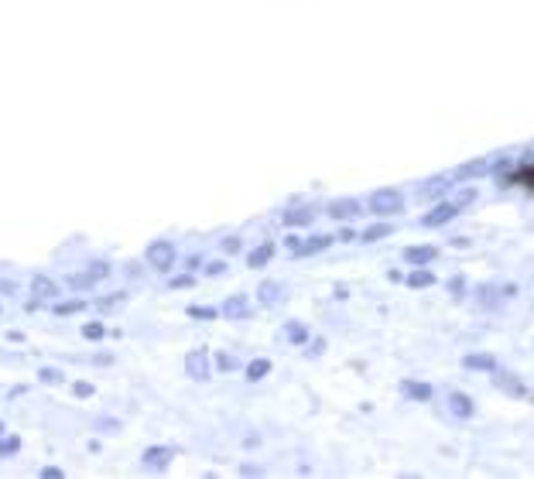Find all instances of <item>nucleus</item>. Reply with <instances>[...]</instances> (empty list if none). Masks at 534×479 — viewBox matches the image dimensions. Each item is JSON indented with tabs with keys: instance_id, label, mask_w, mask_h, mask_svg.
Listing matches in <instances>:
<instances>
[{
	"instance_id": "f257e3e1",
	"label": "nucleus",
	"mask_w": 534,
	"mask_h": 479,
	"mask_svg": "<svg viewBox=\"0 0 534 479\" xmlns=\"http://www.w3.org/2000/svg\"><path fill=\"white\" fill-rule=\"evenodd\" d=\"M144 261H148V267H155V270H161V274H168V270L175 267V261H178V254H175V247H171L168 240H155V243H148Z\"/></svg>"
},
{
	"instance_id": "f03ea898",
	"label": "nucleus",
	"mask_w": 534,
	"mask_h": 479,
	"mask_svg": "<svg viewBox=\"0 0 534 479\" xmlns=\"http://www.w3.org/2000/svg\"><path fill=\"white\" fill-rule=\"evenodd\" d=\"M404 209V199H400L398 188H377L370 195V213L374 216H394Z\"/></svg>"
},
{
	"instance_id": "7ed1b4c3",
	"label": "nucleus",
	"mask_w": 534,
	"mask_h": 479,
	"mask_svg": "<svg viewBox=\"0 0 534 479\" xmlns=\"http://www.w3.org/2000/svg\"><path fill=\"white\" fill-rule=\"evenodd\" d=\"M185 373L192 380H209V353L206 349H192L185 356Z\"/></svg>"
},
{
	"instance_id": "20e7f679",
	"label": "nucleus",
	"mask_w": 534,
	"mask_h": 479,
	"mask_svg": "<svg viewBox=\"0 0 534 479\" xmlns=\"http://www.w3.org/2000/svg\"><path fill=\"white\" fill-rule=\"evenodd\" d=\"M219 312H223V319H233V322L247 319V315H250V301H247V294H230Z\"/></svg>"
},
{
	"instance_id": "39448f33",
	"label": "nucleus",
	"mask_w": 534,
	"mask_h": 479,
	"mask_svg": "<svg viewBox=\"0 0 534 479\" xmlns=\"http://www.w3.org/2000/svg\"><path fill=\"white\" fill-rule=\"evenodd\" d=\"M31 294H38L41 301H48V298H58L62 288H58V281L48 277V274H34V277H31Z\"/></svg>"
},
{
	"instance_id": "423d86ee",
	"label": "nucleus",
	"mask_w": 534,
	"mask_h": 479,
	"mask_svg": "<svg viewBox=\"0 0 534 479\" xmlns=\"http://www.w3.org/2000/svg\"><path fill=\"white\" fill-rule=\"evenodd\" d=\"M171 449H164V445H151V449H144V455H141V462L148 466V469H168V462H171Z\"/></svg>"
},
{
	"instance_id": "0eeeda50",
	"label": "nucleus",
	"mask_w": 534,
	"mask_h": 479,
	"mask_svg": "<svg viewBox=\"0 0 534 479\" xmlns=\"http://www.w3.org/2000/svg\"><path fill=\"white\" fill-rule=\"evenodd\" d=\"M363 213V206H360V199H332L329 202V216L332 219H353V216Z\"/></svg>"
},
{
	"instance_id": "6e6552de",
	"label": "nucleus",
	"mask_w": 534,
	"mask_h": 479,
	"mask_svg": "<svg viewBox=\"0 0 534 479\" xmlns=\"http://www.w3.org/2000/svg\"><path fill=\"white\" fill-rule=\"evenodd\" d=\"M274 250H278V247H274L271 240H264L261 247H254V250L247 254V264L254 267V270H257V267H267L271 264V257H274Z\"/></svg>"
},
{
	"instance_id": "1a4fd4ad",
	"label": "nucleus",
	"mask_w": 534,
	"mask_h": 479,
	"mask_svg": "<svg viewBox=\"0 0 534 479\" xmlns=\"http://www.w3.org/2000/svg\"><path fill=\"white\" fill-rule=\"evenodd\" d=\"M435 257H438V250H435V247H408V250H404V261H408V264H415V267L431 264Z\"/></svg>"
},
{
	"instance_id": "9d476101",
	"label": "nucleus",
	"mask_w": 534,
	"mask_h": 479,
	"mask_svg": "<svg viewBox=\"0 0 534 479\" xmlns=\"http://www.w3.org/2000/svg\"><path fill=\"white\" fill-rule=\"evenodd\" d=\"M452 216H455V206H435V209H431L422 223H425V226H438V223H449Z\"/></svg>"
},
{
	"instance_id": "9b49d317",
	"label": "nucleus",
	"mask_w": 534,
	"mask_h": 479,
	"mask_svg": "<svg viewBox=\"0 0 534 479\" xmlns=\"http://www.w3.org/2000/svg\"><path fill=\"white\" fill-rule=\"evenodd\" d=\"M103 336H107V325H103V322H82V339L100 343Z\"/></svg>"
},
{
	"instance_id": "f8f14e48",
	"label": "nucleus",
	"mask_w": 534,
	"mask_h": 479,
	"mask_svg": "<svg viewBox=\"0 0 534 479\" xmlns=\"http://www.w3.org/2000/svg\"><path fill=\"white\" fill-rule=\"evenodd\" d=\"M18 452H21V438L18 435H0V459H11Z\"/></svg>"
},
{
	"instance_id": "ddd939ff",
	"label": "nucleus",
	"mask_w": 534,
	"mask_h": 479,
	"mask_svg": "<svg viewBox=\"0 0 534 479\" xmlns=\"http://www.w3.org/2000/svg\"><path fill=\"white\" fill-rule=\"evenodd\" d=\"M387 233H391V223H377V226L360 233V243H377V240H384Z\"/></svg>"
},
{
	"instance_id": "4468645a",
	"label": "nucleus",
	"mask_w": 534,
	"mask_h": 479,
	"mask_svg": "<svg viewBox=\"0 0 534 479\" xmlns=\"http://www.w3.org/2000/svg\"><path fill=\"white\" fill-rule=\"evenodd\" d=\"M408 284H411V288H428V284H435V274L425 270V267H422V270H411V274H408Z\"/></svg>"
},
{
	"instance_id": "2eb2a0df",
	"label": "nucleus",
	"mask_w": 534,
	"mask_h": 479,
	"mask_svg": "<svg viewBox=\"0 0 534 479\" xmlns=\"http://www.w3.org/2000/svg\"><path fill=\"white\" fill-rule=\"evenodd\" d=\"M267 373H271V360H254V363H247V380H264Z\"/></svg>"
},
{
	"instance_id": "dca6fc26",
	"label": "nucleus",
	"mask_w": 534,
	"mask_h": 479,
	"mask_svg": "<svg viewBox=\"0 0 534 479\" xmlns=\"http://www.w3.org/2000/svg\"><path fill=\"white\" fill-rule=\"evenodd\" d=\"M76 312H86V301L76 298V301H58L55 305V315H76Z\"/></svg>"
},
{
	"instance_id": "f3484780",
	"label": "nucleus",
	"mask_w": 534,
	"mask_h": 479,
	"mask_svg": "<svg viewBox=\"0 0 534 479\" xmlns=\"http://www.w3.org/2000/svg\"><path fill=\"white\" fill-rule=\"evenodd\" d=\"M466 367H473V370H493L497 363H493V356H486V353H476V356H466Z\"/></svg>"
},
{
	"instance_id": "a211bd4d",
	"label": "nucleus",
	"mask_w": 534,
	"mask_h": 479,
	"mask_svg": "<svg viewBox=\"0 0 534 479\" xmlns=\"http://www.w3.org/2000/svg\"><path fill=\"white\" fill-rule=\"evenodd\" d=\"M285 223L288 226H308L312 223V209H292V213L285 216Z\"/></svg>"
},
{
	"instance_id": "6ab92c4d",
	"label": "nucleus",
	"mask_w": 534,
	"mask_h": 479,
	"mask_svg": "<svg viewBox=\"0 0 534 479\" xmlns=\"http://www.w3.org/2000/svg\"><path fill=\"white\" fill-rule=\"evenodd\" d=\"M257 294H261V301H264V305H274V301H278V294H281V288H278L274 281H264V284L257 288Z\"/></svg>"
},
{
	"instance_id": "aec40b11",
	"label": "nucleus",
	"mask_w": 534,
	"mask_h": 479,
	"mask_svg": "<svg viewBox=\"0 0 534 479\" xmlns=\"http://www.w3.org/2000/svg\"><path fill=\"white\" fill-rule=\"evenodd\" d=\"M38 380H41V383H62L65 373L58 370V367H41V370H38Z\"/></svg>"
},
{
	"instance_id": "412c9836",
	"label": "nucleus",
	"mask_w": 534,
	"mask_h": 479,
	"mask_svg": "<svg viewBox=\"0 0 534 479\" xmlns=\"http://www.w3.org/2000/svg\"><path fill=\"white\" fill-rule=\"evenodd\" d=\"M329 243H332L329 237H312L308 243H305V247H298V254H319V250H325Z\"/></svg>"
},
{
	"instance_id": "4be33fe9",
	"label": "nucleus",
	"mask_w": 534,
	"mask_h": 479,
	"mask_svg": "<svg viewBox=\"0 0 534 479\" xmlns=\"http://www.w3.org/2000/svg\"><path fill=\"white\" fill-rule=\"evenodd\" d=\"M69 284H72L76 291H86V288H93V284H96V277L86 270V274H72V277H69Z\"/></svg>"
},
{
	"instance_id": "5701e85b",
	"label": "nucleus",
	"mask_w": 534,
	"mask_h": 479,
	"mask_svg": "<svg viewBox=\"0 0 534 479\" xmlns=\"http://www.w3.org/2000/svg\"><path fill=\"white\" fill-rule=\"evenodd\" d=\"M188 315H192V319H216L219 312H216V308H202V305H188Z\"/></svg>"
},
{
	"instance_id": "b1692460",
	"label": "nucleus",
	"mask_w": 534,
	"mask_h": 479,
	"mask_svg": "<svg viewBox=\"0 0 534 479\" xmlns=\"http://www.w3.org/2000/svg\"><path fill=\"white\" fill-rule=\"evenodd\" d=\"M452 404H455V414H473V400H466L462 394H455Z\"/></svg>"
},
{
	"instance_id": "393cba45",
	"label": "nucleus",
	"mask_w": 534,
	"mask_h": 479,
	"mask_svg": "<svg viewBox=\"0 0 534 479\" xmlns=\"http://www.w3.org/2000/svg\"><path fill=\"white\" fill-rule=\"evenodd\" d=\"M288 339H292V343H305V339H308V329H301V325H288Z\"/></svg>"
},
{
	"instance_id": "a878e982",
	"label": "nucleus",
	"mask_w": 534,
	"mask_h": 479,
	"mask_svg": "<svg viewBox=\"0 0 534 479\" xmlns=\"http://www.w3.org/2000/svg\"><path fill=\"white\" fill-rule=\"evenodd\" d=\"M206 267V274L209 277H219V274H226V261H209V264H202Z\"/></svg>"
},
{
	"instance_id": "bb28decb",
	"label": "nucleus",
	"mask_w": 534,
	"mask_h": 479,
	"mask_svg": "<svg viewBox=\"0 0 534 479\" xmlns=\"http://www.w3.org/2000/svg\"><path fill=\"white\" fill-rule=\"evenodd\" d=\"M124 301H127V294H117V298H103V301H100V308H103V312H110V308H120Z\"/></svg>"
},
{
	"instance_id": "cd10ccee",
	"label": "nucleus",
	"mask_w": 534,
	"mask_h": 479,
	"mask_svg": "<svg viewBox=\"0 0 534 479\" xmlns=\"http://www.w3.org/2000/svg\"><path fill=\"white\" fill-rule=\"evenodd\" d=\"M72 394H76V398H93V383H86V380L72 383Z\"/></svg>"
},
{
	"instance_id": "c85d7f7f",
	"label": "nucleus",
	"mask_w": 534,
	"mask_h": 479,
	"mask_svg": "<svg viewBox=\"0 0 534 479\" xmlns=\"http://www.w3.org/2000/svg\"><path fill=\"white\" fill-rule=\"evenodd\" d=\"M486 171V161H473V164H462V175H483Z\"/></svg>"
},
{
	"instance_id": "c756f323",
	"label": "nucleus",
	"mask_w": 534,
	"mask_h": 479,
	"mask_svg": "<svg viewBox=\"0 0 534 479\" xmlns=\"http://www.w3.org/2000/svg\"><path fill=\"white\" fill-rule=\"evenodd\" d=\"M89 274H93V277H96V281H103V277H107V274H110V267L103 264V261H96V264L89 267Z\"/></svg>"
},
{
	"instance_id": "7c9ffc66",
	"label": "nucleus",
	"mask_w": 534,
	"mask_h": 479,
	"mask_svg": "<svg viewBox=\"0 0 534 479\" xmlns=\"http://www.w3.org/2000/svg\"><path fill=\"white\" fill-rule=\"evenodd\" d=\"M216 367H219V370H233V367H237V360H233V356H223V353H219V356H216Z\"/></svg>"
},
{
	"instance_id": "2f4dec72",
	"label": "nucleus",
	"mask_w": 534,
	"mask_h": 479,
	"mask_svg": "<svg viewBox=\"0 0 534 479\" xmlns=\"http://www.w3.org/2000/svg\"><path fill=\"white\" fill-rule=\"evenodd\" d=\"M223 250H226V254H237V250H240V237H226L223 240Z\"/></svg>"
},
{
	"instance_id": "473e14b6",
	"label": "nucleus",
	"mask_w": 534,
	"mask_h": 479,
	"mask_svg": "<svg viewBox=\"0 0 534 479\" xmlns=\"http://www.w3.org/2000/svg\"><path fill=\"white\" fill-rule=\"evenodd\" d=\"M192 281H195V277H171V281H168V284H171V288H188V284H192Z\"/></svg>"
},
{
	"instance_id": "72a5a7b5",
	"label": "nucleus",
	"mask_w": 534,
	"mask_h": 479,
	"mask_svg": "<svg viewBox=\"0 0 534 479\" xmlns=\"http://www.w3.org/2000/svg\"><path fill=\"white\" fill-rule=\"evenodd\" d=\"M408 391H411V394H415V398H422V400H425L428 394H431V391H428L425 383H418V387H408Z\"/></svg>"
},
{
	"instance_id": "f704fd0d",
	"label": "nucleus",
	"mask_w": 534,
	"mask_h": 479,
	"mask_svg": "<svg viewBox=\"0 0 534 479\" xmlns=\"http://www.w3.org/2000/svg\"><path fill=\"white\" fill-rule=\"evenodd\" d=\"M41 476H45V479H62V469L48 466V469H41Z\"/></svg>"
},
{
	"instance_id": "c9c22d12",
	"label": "nucleus",
	"mask_w": 534,
	"mask_h": 479,
	"mask_svg": "<svg viewBox=\"0 0 534 479\" xmlns=\"http://www.w3.org/2000/svg\"><path fill=\"white\" fill-rule=\"evenodd\" d=\"M185 264H188V270H192V274H195V267H202V257H199V254H192V257H188Z\"/></svg>"
},
{
	"instance_id": "e433bc0d",
	"label": "nucleus",
	"mask_w": 534,
	"mask_h": 479,
	"mask_svg": "<svg viewBox=\"0 0 534 479\" xmlns=\"http://www.w3.org/2000/svg\"><path fill=\"white\" fill-rule=\"evenodd\" d=\"M96 363H100V367H107V363H113V356H110V353H100V356H96Z\"/></svg>"
},
{
	"instance_id": "4c0bfd02",
	"label": "nucleus",
	"mask_w": 534,
	"mask_h": 479,
	"mask_svg": "<svg viewBox=\"0 0 534 479\" xmlns=\"http://www.w3.org/2000/svg\"><path fill=\"white\" fill-rule=\"evenodd\" d=\"M4 431H7V428H4V421H0V435H4Z\"/></svg>"
}]
</instances>
